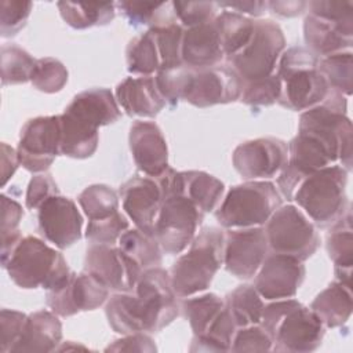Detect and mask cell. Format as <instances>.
<instances>
[{
  "label": "cell",
  "instance_id": "cell-42",
  "mask_svg": "<svg viewBox=\"0 0 353 353\" xmlns=\"http://www.w3.org/2000/svg\"><path fill=\"white\" fill-rule=\"evenodd\" d=\"M153 30L161 58V69H171L182 65L183 28L175 21L149 28Z\"/></svg>",
  "mask_w": 353,
  "mask_h": 353
},
{
  "label": "cell",
  "instance_id": "cell-21",
  "mask_svg": "<svg viewBox=\"0 0 353 353\" xmlns=\"http://www.w3.org/2000/svg\"><path fill=\"white\" fill-rule=\"evenodd\" d=\"M121 207L137 229L154 236V221L164 201V193L157 178L132 176L119 189Z\"/></svg>",
  "mask_w": 353,
  "mask_h": 353
},
{
  "label": "cell",
  "instance_id": "cell-13",
  "mask_svg": "<svg viewBox=\"0 0 353 353\" xmlns=\"http://www.w3.org/2000/svg\"><path fill=\"white\" fill-rule=\"evenodd\" d=\"M84 272L98 279L109 291L132 292L143 270L120 247L90 243Z\"/></svg>",
  "mask_w": 353,
  "mask_h": 353
},
{
  "label": "cell",
  "instance_id": "cell-15",
  "mask_svg": "<svg viewBox=\"0 0 353 353\" xmlns=\"http://www.w3.org/2000/svg\"><path fill=\"white\" fill-rule=\"evenodd\" d=\"M241 80L230 66L192 69L183 101L196 108L225 105L240 99Z\"/></svg>",
  "mask_w": 353,
  "mask_h": 353
},
{
  "label": "cell",
  "instance_id": "cell-45",
  "mask_svg": "<svg viewBox=\"0 0 353 353\" xmlns=\"http://www.w3.org/2000/svg\"><path fill=\"white\" fill-rule=\"evenodd\" d=\"M241 84L243 87H241L240 101L245 105H250L254 108L270 106L276 103L280 98L281 83L276 73L263 79H258V80H252Z\"/></svg>",
  "mask_w": 353,
  "mask_h": 353
},
{
  "label": "cell",
  "instance_id": "cell-26",
  "mask_svg": "<svg viewBox=\"0 0 353 353\" xmlns=\"http://www.w3.org/2000/svg\"><path fill=\"white\" fill-rule=\"evenodd\" d=\"M62 339V324L58 314L39 310L26 317L22 334L10 353H47L58 349Z\"/></svg>",
  "mask_w": 353,
  "mask_h": 353
},
{
  "label": "cell",
  "instance_id": "cell-34",
  "mask_svg": "<svg viewBox=\"0 0 353 353\" xmlns=\"http://www.w3.org/2000/svg\"><path fill=\"white\" fill-rule=\"evenodd\" d=\"M215 23L226 58L237 54L250 41L254 32V19L229 10L216 15Z\"/></svg>",
  "mask_w": 353,
  "mask_h": 353
},
{
  "label": "cell",
  "instance_id": "cell-33",
  "mask_svg": "<svg viewBox=\"0 0 353 353\" xmlns=\"http://www.w3.org/2000/svg\"><path fill=\"white\" fill-rule=\"evenodd\" d=\"M225 306L237 328H241L261 323L265 303L254 285L243 284L226 295Z\"/></svg>",
  "mask_w": 353,
  "mask_h": 353
},
{
  "label": "cell",
  "instance_id": "cell-19",
  "mask_svg": "<svg viewBox=\"0 0 353 353\" xmlns=\"http://www.w3.org/2000/svg\"><path fill=\"white\" fill-rule=\"evenodd\" d=\"M305 274L306 269L302 261L272 252L258 269L254 287L265 301L288 299L296 295Z\"/></svg>",
  "mask_w": 353,
  "mask_h": 353
},
{
  "label": "cell",
  "instance_id": "cell-52",
  "mask_svg": "<svg viewBox=\"0 0 353 353\" xmlns=\"http://www.w3.org/2000/svg\"><path fill=\"white\" fill-rule=\"evenodd\" d=\"M57 194H59V192L54 178L50 174H37L29 181L25 194V205L28 210H39L44 201Z\"/></svg>",
  "mask_w": 353,
  "mask_h": 353
},
{
  "label": "cell",
  "instance_id": "cell-10",
  "mask_svg": "<svg viewBox=\"0 0 353 353\" xmlns=\"http://www.w3.org/2000/svg\"><path fill=\"white\" fill-rule=\"evenodd\" d=\"M269 251L309 259L317 250L320 239L314 223L296 205H280L265 223Z\"/></svg>",
  "mask_w": 353,
  "mask_h": 353
},
{
  "label": "cell",
  "instance_id": "cell-55",
  "mask_svg": "<svg viewBox=\"0 0 353 353\" xmlns=\"http://www.w3.org/2000/svg\"><path fill=\"white\" fill-rule=\"evenodd\" d=\"M216 7H221L223 10H229L233 12H237L240 15H250V17H259L266 8V1H258V0H237V1H218Z\"/></svg>",
  "mask_w": 353,
  "mask_h": 353
},
{
  "label": "cell",
  "instance_id": "cell-57",
  "mask_svg": "<svg viewBox=\"0 0 353 353\" xmlns=\"http://www.w3.org/2000/svg\"><path fill=\"white\" fill-rule=\"evenodd\" d=\"M268 8L280 17H296L307 8V1H266Z\"/></svg>",
  "mask_w": 353,
  "mask_h": 353
},
{
  "label": "cell",
  "instance_id": "cell-36",
  "mask_svg": "<svg viewBox=\"0 0 353 353\" xmlns=\"http://www.w3.org/2000/svg\"><path fill=\"white\" fill-rule=\"evenodd\" d=\"M225 307V301L216 294L207 292L183 298L181 309L189 321L193 335H201Z\"/></svg>",
  "mask_w": 353,
  "mask_h": 353
},
{
  "label": "cell",
  "instance_id": "cell-24",
  "mask_svg": "<svg viewBox=\"0 0 353 353\" xmlns=\"http://www.w3.org/2000/svg\"><path fill=\"white\" fill-rule=\"evenodd\" d=\"M119 106L135 117L152 119L167 105L161 97L154 76H130L120 81L114 91Z\"/></svg>",
  "mask_w": 353,
  "mask_h": 353
},
{
  "label": "cell",
  "instance_id": "cell-37",
  "mask_svg": "<svg viewBox=\"0 0 353 353\" xmlns=\"http://www.w3.org/2000/svg\"><path fill=\"white\" fill-rule=\"evenodd\" d=\"M236 331H237V325L234 324L229 310L225 306L204 334L193 336L189 350L190 352H228L230 350L232 341Z\"/></svg>",
  "mask_w": 353,
  "mask_h": 353
},
{
  "label": "cell",
  "instance_id": "cell-14",
  "mask_svg": "<svg viewBox=\"0 0 353 353\" xmlns=\"http://www.w3.org/2000/svg\"><path fill=\"white\" fill-rule=\"evenodd\" d=\"M288 160V146L273 137L250 139L233 150L232 164L247 181H268L277 176Z\"/></svg>",
  "mask_w": 353,
  "mask_h": 353
},
{
  "label": "cell",
  "instance_id": "cell-23",
  "mask_svg": "<svg viewBox=\"0 0 353 353\" xmlns=\"http://www.w3.org/2000/svg\"><path fill=\"white\" fill-rule=\"evenodd\" d=\"M63 114L85 127L98 130L117 121L121 110L110 90L90 88L74 95L65 108Z\"/></svg>",
  "mask_w": 353,
  "mask_h": 353
},
{
  "label": "cell",
  "instance_id": "cell-43",
  "mask_svg": "<svg viewBox=\"0 0 353 353\" xmlns=\"http://www.w3.org/2000/svg\"><path fill=\"white\" fill-rule=\"evenodd\" d=\"M68 69L65 65L52 57H44L36 59L30 83L32 85L46 94H54L61 91L68 83Z\"/></svg>",
  "mask_w": 353,
  "mask_h": 353
},
{
  "label": "cell",
  "instance_id": "cell-38",
  "mask_svg": "<svg viewBox=\"0 0 353 353\" xmlns=\"http://www.w3.org/2000/svg\"><path fill=\"white\" fill-rule=\"evenodd\" d=\"M116 7L121 11L131 26L149 28L159 26L168 22H175L172 1L149 3V1H119Z\"/></svg>",
  "mask_w": 353,
  "mask_h": 353
},
{
  "label": "cell",
  "instance_id": "cell-27",
  "mask_svg": "<svg viewBox=\"0 0 353 353\" xmlns=\"http://www.w3.org/2000/svg\"><path fill=\"white\" fill-rule=\"evenodd\" d=\"M303 39L310 52L317 58H324L336 52L350 51L353 28L307 14L303 21Z\"/></svg>",
  "mask_w": 353,
  "mask_h": 353
},
{
  "label": "cell",
  "instance_id": "cell-28",
  "mask_svg": "<svg viewBox=\"0 0 353 353\" xmlns=\"http://www.w3.org/2000/svg\"><path fill=\"white\" fill-rule=\"evenodd\" d=\"M325 248L334 262V272L338 281L352 285L353 266V229L350 210L332 225L327 236Z\"/></svg>",
  "mask_w": 353,
  "mask_h": 353
},
{
  "label": "cell",
  "instance_id": "cell-6",
  "mask_svg": "<svg viewBox=\"0 0 353 353\" xmlns=\"http://www.w3.org/2000/svg\"><path fill=\"white\" fill-rule=\"evenodd\" d=\"M225 233L218 228H205L194 236L188 252L170 269L171 285L178 298L205 291L221 265H223Z\"/></svg>",
  "mask_w": 353,
  "mask_h": 353
},
{
  "label": "cell",
  "instance_id": "cell-30",
  "mask_svg": "<svg viewBox=\"0 0 353 353\" xmlns=\"http://www.w3.org/2000/svg\"><path fill=\"white\" fill-rule=\"evenodd\" d=\"M62 19L73 29L103 26L113 21L116 3H57Z\"/></svg>",
  "mask_w": 353,
  "mask_h": 353
},
{
  "label": "cell",
  "instance_id": "cell-29",
  "mask_svg": "<svg viewBox=\"0 0 353 353\" xmlns=\"http://www.w3.org/2000/svg\"><path fill=\"white\" fill-rule=\"evenodd\" d=\"M352 285L334 281L316 295L310 309L328 328L343 325L352 314Z\"/></svg>",
  "mask_w": 353,
  "mask_h": 353
},
{
  "label": "cell",
  "instance_id": "cell-31",
  "mask_svg": "<svg viewBox=\"0 0 353 353\" xmlns=\"http://www.w3.org/2000/svg\"><path fill=\"white\" fill-rule=\"evenodd\" d=\"M125 61L127 70L135 76H153L161 69V58L152 29L130 40Z\"/></svg>",
  "mask_w": 353,
  "mask_h": 353
},
{
  "label": "cell",
  "instance_id": "cell-39",
  "mask_svg": "<svg viewBox=\"0 0 353 353\" xmlns=\"http://www.w3.org/2000/svg\"><path fill=\"white\" fill-rule=\"evenodd\" d=\"M77 201L88 221H99L119 212V196L108 185L95 183L87 186Z\"/></svg>",
  "mask_w": 353,
  "mask_h": 353
},
{
  "label": "cell",
  "instance_id": "cell-16",
  "mask_svg": "<svg viewBox=\"0 0 353 353\" xmlns=\"http://www.w3.org/2000/svg\"><path fill=\"white\" fill-rule=\"evenodd\" d=\"M268 255L269 245L262 226L229 229L225 233L223 266L232 276L244 280L254 277Z\"/></svg>",
  "mask_w": 353,
  "mask_h": 353
},
{
  "label": "cell",
  "instance_id": "cell-32",
  "mask_svg": "<svg viewBox=\"0 0 353 353\" xmlns=\"http://www.w3.org/2000/svg\"><path fill=\"white\" fill-rule=\"evenodd\" d=\"M61 117V154L72 159L91 157L99 142L98 130L88 128L79 121L59 114Z\"/></svg>",
  "mask_w": 353,
  "mask_h": 353
},
{
  "label": "cell",
  "instance_id": "cell-8",
  "mask_svg": "<svg viewBox=\"0 0 353 353\" xmlns=\"http://www.w3.org/2000/svg\"><path fill=\"white\" fill-rule=\"evenodd\" d=\"M281 205V194L270 181H247L229 189L215 211L225 229L258 228L265 225Z\"/></svg>",
  "mask_w": 353,
  "mask_h": 353
},
{
  "label": "cell",
  "instance_id": "cell-41",
  "mask_svg": "<svg viewBox=\"0 0 353 353\" xmlns=\"http://www.w3.org/2000/svg\"><path fill=\"white\" fill-rule=\"evenodd\" d=\"M1 84L14 85L30 81L36 59L15 44L1 47Z\"/></svg>",
  "mask_w": 353,
  "mask_h": 353
},
{
  "label": "cell",
  "instance_id": "cell-50",
  "mask_svg": "<svg viewBox=\"0 0 353 353\" xmlns=\"http://www.w3.org/2000/svg\"><path fill=\"white\" fill-rule=\"evenodd\" d=\"M309 14L353 28V1L352 0H314L307 3Z\"/></svg>",
  "mask_w": 353,
  "mask_h": 353
},
{
  "label": "cell",
  "instance_id": "cell-47",
  "mask_svg": "<svg viewBox=\"0 0 353 353\" xmlns=\"http://www.w3.org/2000/svg\"><path fill=\"white\" fill-rule=\"evenodd\" d=\"M176 22L183 28H193L212 21L216 17L214 1H172Z\"/></svg>",
  "mask_w": 353,
  "mask_h": 353
},
{
  "label": "cell",
  "instance_id": "cell-20",
  "mask_svg": "<svg viewBox=\"0 0 353 353\" xmlns=\"http://www.w3.org/2000/svg\"><path fill=\"white\" fill-rule=\"evenodd\" d=\"M164 199L170 194L178 193L188 197L203 212L216 210L223 193L225 185L216 176L204 171H175L168 167L161 175L156 176Z\"/></svg>",
  "mask_w": 353,
  "mask_h": 353
},
{
  "label": "cell",
  "instance_id": "cell-5",
  "mask_svg": "<svg viewBox=\"0 0 353 353\" xmlns=\"http://www.w3.org/2000/svg\"><path fill=\"white\" fill-rule=\"evenodd\" d=\"M319 59L306 47H290L281 54L276 74L281 83L279 105L294 112L321 103L330 87L319 70Z\"/></svg>",
  "mask_w": 353,
  "mask_h": 353
},
{
  "label": "cell",
  "instance_id": "cell-12",
  "mask_svg": "<svg viewBox=\"0 0 353 353\" xmlns=\"http://www.w3.org/2000/svg\"><path fill=\"white\" fill-rule=\"evenodd\" d=\"M17 153L21 165L30 172H44L61 154V117L37 116L21 128Z\"/></svg>",
  "mask_w": 353,
  "mask_h": 353
},
{
  "label": "cell",
  "instance_id": "cell-46",
  "mask_svg": "<svg viewBox=\"0 0 353 353\" xmlns=\"http://www.w3.org/2000/svg\"><path fill=\"white\" fill-rule=\"evenodd\" d=\"M128 228V219L119 211L114 215L105 219L88 221L85 228V237L90 243L116 245L120 236Z\"/></svg>",
  "mask_w": 353,
  "mask_h": 353
},
{
  "label": "cell",
  "instance_id": "cell-56",
  "mask_svg": "<svg viewBox=\"0 0 353 353\" xmlns=\"http://www.w3.org/2000/svg\"><path fill=\"white\" fill-rule=\"evenodd\" d=\"M21 165L17 149L1 143V185L4 186L8 179L15 174L17 168Z\"/></svg>",
  "mask_w": 353,
  "mask_h": 353
},
{
  "label": "cell",
  "instance_id": "cell-22",
  "mask_svg": "<svg viewBox=\"0 0 353 353\" xmlns=\"http://www.w3.org/2000/svg\"><path fill=\"white\" fill-rule=\"evenodd\" d=\"M128 143L132 160L143 175L156 178L170 167L167 141L156 123L135 120L130 127Z\"/></svg>",
  "mask_w": 353,
  "mask_h": 353
},
{
  "label": "cell",
  "instance_id": "cell-35",
  "mask_svg": "<svg viewBox=\"0 0 353 353\" xmlns=\"http://www.w3.org/2000/svg\"><path fill=\"white\" fill-rule=\"evenodd\" d=\"M117 244L142 270L161 265L163 250L154 236L145 234L137 228L127 229Z\"/></svg>",
  "mask_w": 353,
  "mask_h": 353
},
{
  "label": "cell",
  "instance_id": "cell-44",
  "mask_svg": "<svg viewBox=\"0 0 353 353\" xmlns=\"http://www.w3.org/2000/svg\"><path fill=\"white\" fill-rule=\"evenodd\" d=\"M192 74V68L186 65H179L171 69L159 70L154 76L157 88L164 98L165 103L171 108L178 105L181 99H183L189 79Z\"/></svg>",
  "mask_w": 353,
  "mask_h": 353
},
{
  "label": "cell",
  "instance_id": "cell-9",
  "mask_svg": "<svg viewBox=\"0 0 353 353\" xmlns=\"http://www.w3.org/2000/svg\"><path fill=\"white\" fill-rule=\"evenodd\" d=\"M284 50L281 28L272 19H258L250 41L228 61L241 83H247L273 74Z\"/></svg>",
  "mask_w": 353,
  "mask_h": 353
},
{
  "label": "cell",
  "instance_id": "cell-1",
  "mask_svg": "<svg viewBox=\"0 0 353 353\" xmlns=\"http://www.w3.org/2000/svg\"><path fill=\"white\" fill-rule=\"evenodd\" d=\"M346 97L330 92L319 105L299 116L298 134L290 141L287 167L306 175L341 161L352 168V121L347 116Z\"/></svg>",
  "mask_w": 353,
  "mask_h": 353
},
{
  "label": "cell",
  "instance_id": "cell-18",
  "mask_svg": "<svg viewBox=\"0 0 353 353\" xmlns=\"http://www.w3.org/2000/svg\"><path fill=\"white\" fill-rule=\"evenodd\" d=\"M37 228L44 240L65 250L81 239L83 216L72 199L57 194L39 207Z\"/></svg>",
  "mask_w": 353,
  "mask_h": 353
},
{
  "label": "cell",
  "instance_id": "cell-40",
  "mask_svg": "<svg viewBox=\"0 0 353 353\" xmlns=\"http://www.w3.org/2000/svg\"><path fill=\"white\" fill-rule=\"evenodd\" d=\"M319 70L325 79L331 91L343 97L352 94L353 62L352 51L336 52L319 59Z\"/></svg>",
  "mask_w": 353,
  "mask_h": 353
},
{
  "label": "cell",
  "instance_id": "cell-3",
  "mask_svg": "<svg viewBox=\"0 0 353 353\" xmlns=\"http://www.w3.org/2000/svg\"><path fill=\"white\" fill-rule=\"evenodd\" d=\"M1 266L23 290H54L72 273L59 251L34 236L22 237L19 232L1 241Z\"/></svg>",
  "mask_w": 353,
  "mask_h": 353
},
{
  "label": "cell",
  "instance_id": "cell-7",
  "mask_svg": "<svg viewBox=\"0 0 353 353\" xmlns=\"http://www.w3.org/2000/svg\"><path fill=\"white\" fill-rule=\"evenodd\" d=\"M346 183L347 171L332 164L306 175L296 186L292 200L316 226L328 228L350 210Z\"/></svg>",
  "mask_w": 353,
  "mask_h": 353
},
{
  "label": "cell",
  "instance_id": "cell-54",
  "mask_svg": "<svg viewBox=\"0 0 353 353\" xmlns=\"http://www.w3.org/2000/svg\"><path fill=\"white\" fill-rule=\"evenodd\" d=\"M1 240L18 232V225L23 216V210L18 201L1 194Z\"/></svg>",
  "mask_w": 353,
  "mask_h": 353
},
{
  "label": "cell",
  "instance_id": "cell-48",
  "mask_svg": "<svg viewBox=\"0 0 353 353\" xmlns=\"http://www.w3.org/2000/svg\"><path fill=\"white\" fill-rule=\"evenodd\" d=\"M0 33L1 37L15 36L25 25L32 12L30 1L3 0L0 3Z\"/></svg>",
  "mask_w": 353,
  "mask_h": 353
},
{
  "label": "cell",
  "instance_id": "cell-49",
  "mask_svg": "<svg viewBox=\"0 0 353 353\" xmlns=\"http://www.w3.org/2000/svg\"><path fill=\"white\" fill-rule=\"evenodd\" d=\"M273 349V341L261 324L237 328L230 350L232 352H268Z\"/></svg>",
  "mask_w": 353,
  "mask_h": 353
},
{
  "label": "cell",
  "instance_id": "cell-2",
  "mask_svg": "<svg viewBox=\"0 0 353 353\" xmlns=\"http://www.w3.org/2000/svg\"><path fill=\"white\" fill-rule=\"evenodd\" d=\"M178 312L170 273L160 266L143 270L132 292H116L105 307L109 325L121 335L159 332Z\"/></svg>",
  "mask_w": 353,
  "mask_h": 353
},
{
  "label": "cell",
  "instance_id": "cell-4",
  "mask_svg": "<svg viewBox=\"0 0 353 353\" xmlns=\"http://www.w3.org/2000/svg\"><path fill=\"white\" fill-rule=\"evenodd\" d=\"M259 324L270 335L276 352L309 353L324 336V324L317 314L292 298L265 305Z\"/></svg>",
  "mask_w": 353,
  "mask_h": 353
},
{
  "label": "cell",
  "instance_id": "cell-17",
  "mask_svg": "<svg viewBox=\"0 0 353 353\" xmlns=\"http://www.w3.org/2000/svg\"><path fill=\"white\" fill-rule=\"evenodd\" d=\"M47 306L61 317L95 310L109 298V290L92 274L83 272L70 276L59 287L47 291Z\"/></svg>",
  "mask_w": 353,
  "mask_h": 353
},
{
  "label": "cell",
  "instance_id": "cell-51",
  "mask_svg": "<svg viewBox=\"0 0 353 353\" xmlns=\"http://www.w3.org/2000/svg\"><path fill=\"white\" fill-rule=\"evenodd\" d=\"M26 314L18 310L1 309L0 312V353H10L19 339Z\"/></svg>",
  "mask_w": 353,
  "mask_h": 353
},
{
  "label": "cell",
  "instance_id": "cell-11",
  "mask_svg": "<svg viewBox=\"0 0 353 353\" xmlns=\"http://www.w3.org/2000/svg\"><path fill=\"white\" fill-rule=\"evenodd\" d=\"M204 214L188 197L174 193L164 199L154 221V237L163 252L176 255L185 251L196 236Z\"/></svg>",
  "mask_w": 353,
  "mask_h": 353
},
{
  "label": "cell",
  "instance_id": "cell-25",
  "mask_svg": "<svg viewBox=\"0 0 353 353\" xmlns=\"http://www.w3.org/2000/svg\"><path fill=\"white\" fill-rule=\"evenodd\" d=\"M225 58L215 18L188 28L182 37V62L192 69L216 66Z\"/></svg>",
  "mask_w": 353,
  "mask_h": 353
},
{
  "label": "cell",
  "instance_id": "cell-53",
  "mask_svg": "<svg viewBox=\"0 0 353 353\" xmlns=\"http://www.w3.org/2000/svg\"><path fill=\"white\" fill-rule=\"evenodd\" d=\"M106 352H156L157 347L154 341L146 332H135L123 335V338L116 339L112 345H109Z\"/></svg>",
  "mask_w": 353,
  "mask_h": 353
}]
</instances>
